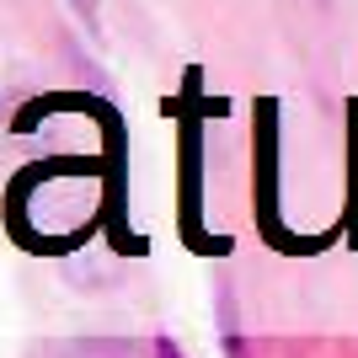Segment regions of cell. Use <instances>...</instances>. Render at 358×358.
<instances>
[{
  "mask_svg": "<svg viewBox=\"0 0 358 358\" xmlns=\"http://www.w3.org/2000/svg\"><path fill=\"white\" fill-rule=\"evenodd\" d=\"M155 358H187V353H182V348L171 343V337H161V343H155Z\"/></svg>",
  "mask_w": 358,
  "mask_h": 358,
  "instance_id": "1",
  "label": "cell"
}]
</instances>
